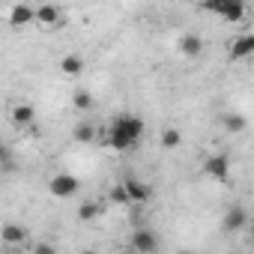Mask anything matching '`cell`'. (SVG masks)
I'll use <instances>...</instances> for the list:
<instances>
[{
    "label": "cell",
    "mask_w": 254,
    "mask_h": 254,
    "mask_svg": "<svg viewBox=\"0 0 254 254\" xmlns=\"http://www.w3.org/2000/svg\"><path fill=\"white\" fill-rule=\"evenodd\" d=\"M224 129L230 132V135H236V132H245V126H248V117L245 114H239V111H233V114H224Z\"/></svg>",
    "instance_id": "obj_16"
},
{
    "label": "cell",
    "mask_w": 254,
    "mask_h": 254,
    "mask_svg": "<svg viewBox=\"0 0 254 254\" xmlns=\"http://www.w3.org/2000/svg\"><path fill=\"white\" fill-rule=\"evenodd\" d=\"M48 191L54 194V197H75L78 191H81V180L78 177H72V174H54L51 180H48Z\"/></svg>",
    "instance_id": "obj_3"
},
{
    "label": "cell",
    "mask_w": 254,
    "mask_h": 254,
    "mask_svg": "<svg viewBox=\"0 0 254 254\" xmlns=\"http://www.w3.org/2000/svg\"><path fill=\"white\" fill-rule=\"evenodd\" d=\"M9 24H12V27H27V24H33V6L15 3V6L9 9Z\"/></svg>",
    "instance_id": "obj_13"
},
{
    "label": "cell",
    "mask_w": 254,
    "mask_h": 254,
    "mask_svg": "<svg viewBox=\"0 0 254 254\" xmlns=\"http://www.w3.org/2000/svg\"><path fill=\"white\" fill-rule=\"evenodd\" d=\"M233 254H242V251H233Z\"/></svg>",
    "instance_id": "obj_25"
},
{
    "label": "cell",
    "mask_w": 254,
    "mask_h": 254,
    "mask_svg": "<svg viewBox=\"0 0 254 254\" xmlns=\"http://www.w3.org/2000/svg\"><path fill=\"white\" fill-rule=\"evenodd\" d=\"M144 129H147V123H144L141 117H135V114H120V117H114V123L108 126L102 144L111 147L114 153H132V150L141 144Z\"/></svg>",
    "instance_id": "obj_1"
},
{
    "label": "cell",
    "mask_w": 254,
    "mask_h": 254,
    "mask_svg": "<svg viewBox=\"0 0 254 254\" xmlns=\"http://www.w3.org/2000/svg\"><path fill=\"white\" fill-rule=\"evenodd\" d=\"M117 254H135V251H132V248H123V251H117Z\"/></svg>",
    "instance_id": "obj_23"
},
{
    "label": "cell",
    "mask_w": 254,
    "mask_h": 254,
    "mask_svg": "<svg viewBox=\"0 0 254 254\" xmlns=\"http://www.w3.org/2000/svg\"><path fill=\"white\" fill-rule=\"evenodd\" d=\"M129 248H132L135 254H156L159 236H156L150 227H135L132 236H129Z\"/></svg>",
    "instance_id": "obj_5"
},
{
    "label": "cell",
    "mask_w": 254,
    "mask_h": 254,
    "mask_svg": "<svg viewBox=\"0 0 254 254\" xmlns=\"http://www.w3.org/2000/svg\"><path fill=\"white\" fill-rule=\"evenodd\" d=\"M99 215H102V203H96V200H84L78 206V218L81 221H96Z\"/></svg>",
    "instance_id": "obj_17"
},
{
    "label": "cell",
    "mask_w": 254,
    "mask_h": 254,
    "mask_svg": "<svg viewBox=\"0 0 254 254\" xmlns=\"http://www.w3.org/2000/svg\"><path fill=\"white\" fill-rule=\"evenodd\" d=\"M9 120H12V126H18V129H27V126L36 123V108L30 102H18V105H12Z\"/></svg>",
    "instance_id": "obj_8"
},
{
    "label": "cell",
    "mask_w": 254,
    "mask_h": 254,
    "mask_svg": "<svg viewBox=\"0 0 254 254\" xmlns=\"http://www.w3.org/2000/svg\"><path fill=\"white\" fill-rule=\"evenodd\" d=\"M33 254H57V245H54V242H45V239H39V242L33 245Z\"/></svg>",
    "instance_id": "obj_22"
},
{
    "label": "cell",
    "mask_w": 254,
    "mask_h": 254,
    "mask_svg": "<svg viewBox=\"0 0 254 254\" xmlns=\"http://www.w3.org/2000/svg\"><path fill=\"white\" fill-rule=\"evenodd\" d=\"M0 171H15V156H12V147L0 141Z\"/></svg>",
    "instance_id": "obj_20"
},
{
    "label": "cell",
    "mask_w": 254,
    "mask_h": 254,
    "mask_svg": "<svg viewBox=\"0 0 254 254\" xmlns=\"http://www.w3.org/2000/svg\"><path fill=\"white\" fill-rule=\"evenodd\" d=\"M123 189H126V197H129V206H141V203H147L153 197V186L138 180V177H126Z\"/></svg>",
    "instance_id": "obj_4"
},
{
    "label": "cell",
    "mask_w": 254,
    "mask_h": 254,
    "mask_svg": "<svg viewBox=\"0 0 254 254\" xmlns=\"http://www.w3.org/2000/svg\"><path fill=\"white\" fill-rule=\"evenodd\" d=\"M72 138H75V144H93L96 141V126L90 120H78L75 129H72Z\"/></svg>",
    "instance_id": "obj_14"
},
{
    "label": "cell",
    "mask_w": 254,
    "mask_h": 254,
    "mask_svg": "<svg viewBox=\"0 0 254 254\" xmlns=\"http://www.w3.org/2000/svg\"><path fill=\"white\" fill-rule=\"evenodd\" d=\"M245 224H248V209L245 206H230L224 212V230L227 233H239Z\"/></svg>",
    "instance_id": "obj_11"
},
{
    "label": "cell",
    "mask_w": 254,
    "mask_h": 254,
    "mask_svg": "<svg viewBox=\"0 0 254 254\" xmlns=\"http://www.w3.org/2000/svg\"><path fill=\"white\" fill-rule=\"evenodd\" d=\"M203 48H206V45H203V36H197V33H183V36H180V51H183V57H197Z\"/></svg>",
    "instance_id": "obj_12"
},
{
    "label": "cell",
    "mask_w": 254,
    "mask_h": 254,
    "mask_svg": "<svg viewBox=\"0 0 254 254\" xmlns=\"http://www.w3.org/2000/svg\"><path fill=\"white\" fill-rule=\"evenodd\" d=\"M0 239H3V245H24L27 242V230H24V224H15V221H6L3 227H0Z\"/></svg>",
    "instance_id": "obj_10"
},
{
    "label": "cell",
    "mask_w": 254,
    "mask_h": 254,
    "mask_svg": "<svg viewBox=\"0 0 254 254\" xmlns=\"http://www.w3.org/2000/svg\"><path fill=\"white\" fill-rule=\"evenodd\" d=\"M108 200H111V203H117V206H129V197H126V189H123V183L111 186V191H108Z\"/></svg>",
    "instance_id": "obj_21"
},
{
    "label": "cell",
    "mask_w": 254,
    "mask_h": 254,
    "mask_svg": "<svg viewBox=\"0 0 254 254\" xmlns=\"http://www.w3.org/2000/svg\"><path fill=\"white\" fill-rule=\"evenodd\" d=\"M200 9H206V12H215L221 21H227V24H239L242 18H245V3L242 0H215V3H203Z\"/></svg>",
    "instance_id": "obj_2"
},
{
    "label": "cell",
    "mask_w": 254,
    "mask_h": 254,
    "mask_svg": "<svg viewBox=\"0 0 254 254\" xmlns=\"http://www.w3.org/2000/svg\"><path fill=\"white\" fill-rule=\"evenodd\" d=\"M203 174L212 177V180H218V183H227V180H230V156H227V153H212V156H206Z\"/></svg>",
    "instance_id": "obj_6"
},
{
    "label": "cell",
    "mask_w": 254,
    "mask_h": 254,
    "mask_svg": "<svg viewBox=\"0 0 254 254\" xmlns=\"http://www.w3.org/2000/svg\"><path fill=\"white\" fill-rule=\"evenodd\" d=\"M254 54V33H239L230 39V60H245Z\"/></svg>",
    "instance_id": "obj_9"
},
{
    "label": "cell",
    "mask_w": 254,
    "mask_h": 254,
    "mask_svg": "<svg viewBox=\"0 0 254 254\" xmlns=\"http://www.w3.org/2000/svg\"><path fill=\"white\" fill-rule=\"evenodd\" d=\"M33 24L54 30V27H60V24H63V9H60V6H54V3L33 6Z\"/></svg>",
    "instance_id": "obj_7"
},
{
    "label": "cell",
    "mask_w": 254,
    "mask_h": 254,
    "mask_svg": "<svg viewBox=\"0 0 254 254\" xmlns=\"http://www.w3.org/2000/svg\"><path fill=\"white\" fill-rule=\"evenodd\" d=\"M84 66H87V63H84L81 54H66V57L60 60V72L69 75V78H78V75L84 72Z\"/></svg>",
    "instance_id": "obj_15"
},
{
    "label": "cell",
    "mask_w": 254,
    "mask_h": 254,
    "mask_svg": "<svg viewBox=\"0 0 254 254\" xmlns=\"http://www.w3.org/2000/svg\"><path fill=\"white\" fill-rule=\"evenodd\" d=\"M159 141H162V147H165V150H177V147L183 144V132H180V129H165Z\"/></svg>",
    "instance_id": "obj_19"
},
{
    "label": "cell",
    "mask_w": 254,
    "mask_h": 254,
    "mask_svg": "<svg viewBox=\"0 0 254 254\" xmlns=\"http://www.w3.org/2000/svg\"><path fill=\"white\" fill-rule=\"evenodd\" d=\"M177 254H194V251H177Z\"/></svg>",
    "instance_id": "obj_24"
},
{
    "label": "cell",
    "mask_w": 254,
    "mask_h": 254,
    "mask_svg": "<svg viewBox=\"0 0 254 254\" xmlns=\"http://www.w3.org/2000/svg\"><path fill=\"white\" fill-rule=\"evenodd\" d=\"M72 105L78 108V111H93V93L90 90H75V96H72Z\"/></svg>",
    "instance_id": "obj_18"
}]
</instances>
